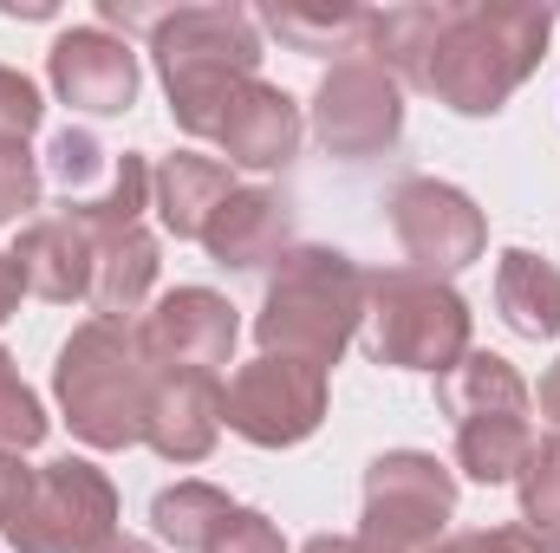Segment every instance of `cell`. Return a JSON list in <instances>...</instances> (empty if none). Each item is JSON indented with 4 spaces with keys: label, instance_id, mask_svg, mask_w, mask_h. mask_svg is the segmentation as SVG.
I'll list each match as a JSON object with an SVG mask.
<instances>
[{
    "label": "cell",
    "instance_id": "6da1fadb",
    "mask_svg": "<svg viewBox=\"0 0 560 553\" xmlns=\"http://www.w3.org/2000/svg\"><path fill=\"white\" fill-rule=\"evenodd\" d=\"M548 33H555V7H528V0L456 7L450 26H443V39H436L430 92L456 118H495L509 105V92L541 66Z\"/></svg>",
    "mask_w": 560,
    "mask_h": 553
},
{
    "label": "cell",
    "instance_id": "7a4b0ae2",
    "mask_svg": "<svg viewBox=\"0 0 560 553\" xmlns=\"http://www.w3.org/2000/svg\"><path fill=\"white\" fill-rule=\"evenodd\" d=\"M150 59L163 72L170 111L189 138H215L229 98L261 66V33L242 7H176L150 33Z\"/></svg>",
    "mask_w": 560,
    "mask_h": 553
},
{
    "label": "cell",
    "instance_id": "3957f363",
    "mask_svg": "<svg viewBox=\"0 0 560 553\" xmlns=\"http://www.w3.org/2000/svg\"><path fill=\"white\" fill-rule=\"evenodd\" d=\"M52 391L59 411L72 423L79 443L92 449H131L143 443V416H150V391H156V365L143 358L138 332L118 319H85L52 365Z\"/></svg>",
    "mask_w": 560,
    "mask_h": 553
},
{
    "label": "cell",
    "instance_id": "277c9868",
    "mask_svg": "<svg viewBox=\"0 0 560 553\" xmlns=\"http://www.w3.org/2000/svg\"><path fill=\"white\" fill-rule=\"evenodd\" d=\"M359 326H365V274L339 248H287L275 261L261 319H255L261 352L326 372L339 365Z\"/></svg>",
    "mask_w": 560,
    "mask_h": 553
},
{
    "label": "cell",
    "instance_id": "5b68a950",
    "mask_svg": "<svg viewBox=\"0 0 560 553\" xmlns=\"http://www.w3.org/2000/svg\"><path fill=\"white\" fill-rule=\"evenodd\" d=\"M365 352L398 372H450L469 352V306L450 280L418 268L365 274Z\"/></svg>",
    "mask_w": 560,
    "mask_h": 553
},
{
    "label": "cell",
    "instance_id": "8992f818",
    "mask_svg": "<svg viewBox=\"0 0 560 553\" xmlns=\"http://www.w3.org/2000/svg\"><path fill=\"white\" fill-rule=\"evenodd\" d=\"M450 515L456 475L423 449H392L365 469V528L352 534V553H430Z\"/></svg>",
    "mask_w": 560,
    "mask_h": 553
},
{
    "label": "cell",
    "instance_id": "52a82bcc",
    "mask_svg": "<svg viewBox=\"0 0 560 553\" xmlns=\"http://www.w3.org/2000/svg\"><path fill=\"white\" fill-rule=\"evenodd\" d=\"M105 534H118V489L85 456L46 462L26 489L13 528H7V541L20 553H85Z\"/></svg>",
    "mask_w": 560,
    "mask_h": 553
},
{
    "label": "cell",
    "instance_id": "ba28073f",
    "mask_svg": "<svg viewBox=\"0 0 560 553\" xmlns=\"http://www.w3.org/2000/svg\"><path fill=\"white\" fill-rule=\"evenodd\" d=\"M222 423L248 436L255 449H293L326 423V372L300 358H248L229 391H222Z\"/></svg>",
    "mask_w": 560,
    "mask_h": 553
},
{
    "label": "cell",
    "instance_id": "9c48e42d",
    "mask_svg": "<svg viewBox=\"0 0 560 553\" xmlns=\"http://www.w3.org/2000/svg\"><path fill=\"white\" fill-rule=\"evenodd\" d=\"M392 228H398V248L411 255V268L430 280L463 274L469 261H482L489 248V222L482 209L456 189V183H436V176H405L392 189Z\"/></svg>",
    "mask_w": 560,
    "mask_h": 553
},
{
    "label": "cell",
    "instance_id": "30bf717a",
    "mask_svg": "<svg viewBox=\"0 0 560 553\" xmlns=\"http://www.w3.org/2000/svg\"><path fill=\"white\" fill-rule=\"evenodd\" d=\"M313 131L332 156H378L405 131V98L398 79L378 72L372 59H339L319 92H313Z\"/></svg>",
    "mask_w": 560,
    "mask_h": 553
},
{
    "label": "cell",
    "instance_id": "8fae6325",
    "mask_svg": "<svg viewBox=\"0 0 560 553\" xmlns=\"http://www.w3.org/2000/svg\"><path fill=\"white\" fill-rule=\"evenodd\" d=\"M235 339H242V319H235V306H229L222 293H209V286H176V293H163L138 326V345L156 372H209V378H215V372L235 358Z\"/></svg>",
    "mask_w": 560,
    "mask_h": 553
},
{
    "label": "cell",
    "instance_id": "7c38bea8",
    "mask_svg": "<svg viewBox=\"0 0 560 553\" xmlns=\"http://www.w3.org/2000/svg\"><path fill=\"white\" fill-rule=\"evenodd\" d=\"M46 79L72 111H92V118H118L138 105V52H131V39H118L105 26L59 33L46 52Z\"/></svg>",
    "mask_w": 560,
    "mask_h": 553
},
{
    "label": "cell",
    "instance_id": "4fadbf2b",
    "mask_svg": "<svg viewBox=\"0 0 560 553\" xmlns=\"http://www.w3.org/2000/svg\"><path fill=\"white\" fill-rule=\"evenodd\" d=\"M222 436V378L209 372H156L143 443L163 462H202Z\"/></svg>",
    "mask_w": 560,
    "mask_h": 553
},
{
    "label": "cell",
    "instance_id": "5bb4252c",
    "mask_svg": "<svg viewBox=\"0 0 560 553\" xmlns=\"http://www.w3.org/2000/svg\"><path fill=\"white\" fill-rule=\"evenodd\" d=\"M300 105L268 85V79H248L235 98H229V111H222V125H215V138L222 143V156L229 163H242V169H280L293 150H300Z\"/></svg>",
    "mask_w": 560,
    "mask_h": 553
},
{
    "label": "cell",
    "instance_id": "9a60e30c",
    "mask_svg": "<svg viewBox=\"0 0 560 553\" xmlns=\"http://www.w3.org/2000/svg\"><path fill=\"white\" fill-rule=\"evenodd\" d=\"M92 261H98V235L72 215H46V222H26V235L13 242V268L20 286L66 306V299H85L92 293Z\"/></svg>",
    "mask_w": 560,
    "mask_h": 553
},
{
    "label": "cell",
    "instance_id": "2e32d148",
    "mask_svg": "<svg viewBox=\"0 0 560 553\" xmlns=\"http://www.w3.org/2000/svg\"><path fill=\"white\" fill-rule=\"evenodd\" d=\"M235 196V176L222 156H202V150H170L156 169H150V209L156 222L176 235V242H202L209 215Z\"/></svg>",
    "mask_w": 560,
    "mask_h": 553
},
{
    "label": "cell",
    "instance_id": "e0dca14e",
    "mask_svg": "<svg viewBox=\"0 0 560 553\" xmlns=\"http://www.w3.org/2000/svg\"><path fill=\"white\" fill-rule=\"evenodd\" d=\"M202 248L222 268H268V261L287 255V202H280L275 189H235L209 215Z\"/></svg>",
    "mask_w": 560,
    "mask_h": 553
},
{
    "label": "cell",
    "instance_id": "ac0fdd59",
    "mask_svg": "<svg viewBox=\"0 0 560 553\" xmlns=\"http://www.w3.org/2000/svg\"><path fill=\"white\" fill-rule=\"evenodd\" d=\"M456 7H385V13H365V59L378 72H392L398 85H418L430 92V66H436V39L450 26Z\"/></svg>",
    "mask_w": 560,
    "mask_h": 553
},
{
    "label": "cell",
    "instance_id": "d6986e66",
    "mask_svg": "<svg viewBox=\"0 0 560 553\" xmlns=\"http://www.w3.org/2000/svg\"><path fill=\"white\" fill-rule=\"evenodd\" d=\"M150 286H156V242L138 228H112V235H98V261H92V313L98 319H131L143 313V299H150Z\"/></svg>",
    "mask_w": 560,
    "mask_h": 553
},
{
    "label": "cell",
    "instance_id": "ffe728a7",
    "mask_svg": "<svg viewBox=\"0 0 560 553\" xmlns=\"http://www.w3.org/2000/svg\"><path fill=\"white\" fill-rule=\"evenodd\" d=\"M436 404L443 416L469 423V416H528V385L509 358L495 352H463L443 378H436Z\"/></svg>",
    "mask_w": 560,
    "mask_h": 553
},
{
    "label": "cell",
    "instance_id": "44dd1931",
    "mask_svg": "<svg viewBox=\"0 0 560 553\" xmlns=\"http://www.w3.org/2000/svg\"><path fill=\"white\" fill-rule=\"evenodd\" d=\"M495 306L502 319L522 332V339H555L560 332V268L528 255V248H509L502 268H495Z\"/></svg>",
    "mask_w": 560,
    "mask_h": 553
},
{
    "label": "cell",
    "instance_id": "7402d4cb",
    "mask_svg": "<svg viewBox=\"0 0 560 553\" xmlns=\"http://www.w3.org/2000/svg\"><path fill=\"white\" fill-rule=\"evenodd\" d=\"M528 449H535L528 416H469V423H456V469L469 482H482V489L515 482Z\"/></svg>",
    "mask_w": 560,
    "mask_h": 553
},
{
    "label": "cell",
    "instance_id": "603a6c76",
    "mask_svg": "<svg viewBox=\"0 0 560 553\" xmlns=\"http://www.w3.org/2000/svg\"><path fill=\"white\" fill-rule=\"evenodd\" d=\"M235 515V502L215 482H176L150 502V528L156 541H170L176 553H209V541L222 534V521Z\"/></svg>",
    "mask_w": 560,
    "mask_h": 553
},
{
    "label": "cell",
    "instance_id": "cb8c5ba5",
    "mask_svg": "<svg viewBox=\"0 0 560 553\" xmlns=\"http://www.w3.org/2000/svg\"><path fill=\"white\" fill-rule=\"evenodd\" d=\"M268 33H280L293 52H346L365 33L359 7H268Z\"/></svg>",
    "mask_w": 560,
    "mask_h": 553
},
{
    "label": "cell",
    "instance_id": "d4e9b609",
    "mask_svg": "<svg viewBox=\"0 0 560 553\" xmlns=\"http://www.w3.org/2000/svg\"><path fill=\"white\" fill-rule=\"evenodd\" d=\"M515 489H522V521L560 528V436H535V449H528Z\"/></svg>",
    "mask_w": 560,
    "mask_h": 553
},
{
    "label": "cell",
    "instance_id": "484cf974",
    "mask_svg": "<svg viewBox=\"0 0 560 553\" xmlns=\"http://www.w3.org/2000/svg\"><path fill=\"white\" fill-rule=\"evenodd\" d=\"M39 436H46V411H39V398L20 385L13 358L0 352V456H20V449H33Z\"/></svg>",
    "mask_w": 560,
    "mask_h": 553
},
{
    "label": "cell",
    "instance_id": "4316f807",
    "mask_svg": "<svg viewBox=\"0 0 560 553\" xmlns=\"http://www.w3.org/2000/svg\"><path fill=\"white\" fill-rule=\"evenodd\" d=\"M39 202V163L26 143H0V222H20Z\"/></svg>",
    "mask_w": 560,
    "mask_h": 553
},
{
    "label": "cell",
    "instance_id": "83f0119b",
    "mask_svg": "<svg viewBox=\"0 0 560 553\" xmlns=\"http://www.w3.org/2000/svg\"><path fill=\"white\" fill-rule=\"evenodd\" d=\"M46 118V105H39V85L26 79V72H13V66H0V143H26V131Z\"/></svg>",
    "mask_w": 560,
    "mask_h": 553
},
{
    "label": "cell",
    "instance_id": "f1b7e54d",
    "mask_svg": "<svg viewBox=\"0 0 560 553\" xmlns=\"http://www.w3.org/2000/svg\"><path fill=\"white\" fill-rule=\"evenodd\" d=\"M209 553H287V541H280V528L261 508H235L222 521V534L209 541Z\"/></svg>",
    "mask_w": 560,
    "mask_h": 553
},
{
    "label": "cell",
    "instance_id": "f546056e",
    "mask_svg": "<svg viewBox=\"0 0 560 553\" xmlns=\"http://www.w3.org/2000/svg\"><path fill=\"white\" fill-rule=\"evenodd\" d=\"M509 534V548L515 553H560V528H535V521H515V528H502Z\"/></svg>",
    "mask_w": 560,
    "mask_h": 553
},
{
    "label": "cell",
    "instance_id": "4dcf8cb0",
    "mask_svg": "<svg viewBox=\"0 0 560 553\" xmlns=\"http://www.w3.org/2000/svg\"><path fill=\"white\" fill-rule=\"evenodd\" d=\"M430 553H515V548H509V534L495 528V534H450V541H436Z\"/></svg>",
    "mask_w": 560,
    "mask_h": 553
},
{
    "label": "cell",
    "instance_id": "1f68e13d",
    "mask_svg": "<svg viewBox=\"0 0 560 553\" xmlns=\"http://www.w3.org/2000/svg\"><path fill=\"white\" fill-rule=\"evenodd\" d=\"M20 293H26V286H20V268H13V255H0V326L13 319V306H20Z\"/></svg>",
    "mask_w": 560,
    "mask_h": 553
},
{
    "label": "cell",
    "instance_id": "d6a6232c",
    "mask_svg": "<svg viewBox=\"0 0 560 553\" xmlns=\"http://www.w3.org/2000/svg\"><path fill=\"white\" fill-rule=\"evenodd\" d=\"M7 20H52V0H0Z\"/></svg>",
    "mask_w": 560,
    "mask_h": 553
},
{
    "label": "cell",
    "instance_id": "836d02e7",
    "mask_svg": "<svg viewBox=\"0 0 560 553\" xmlns=\"http://www.w3.org/2000/svg\"><path fill=\"white\" fill-rule=\"evenodd\" d=\"M85 553H156V548H150V541H138V534H125V528H118V534H105L98 548H85Z\"/></svg>",
    "mask_w": 560,
    "mask_h": 553
},
{
    "label": "cell",
    "instance_id": "e575fe53",
    "mask_svg": "<svg viewBox=\"0 0 560 553\" xmlns=\"http://www.w3.org/2000/svg\"><path fill=\"white\" fill-rule=\"evenodd\" d=\"M541 411H548V416L560 423V358L548 365V378H541Z\"/></svg>",
    "mask_w": 560,
    "mask_h": 553
},
{
    "label": "cell",
    "instance_id": "d590c367",
    "mask_svg": "<svg viewBox=\"0 0 560 553\" xmlns=\"http://www.w3.org/2000/svg\"><path fill=\"white\" fill-rule=\"evenodd\" d=\"M300 553H352V541H346V534H313Z\"/></svg>",
    "mask_w": 560,
    "mask_h": 553
}]
</instances>
